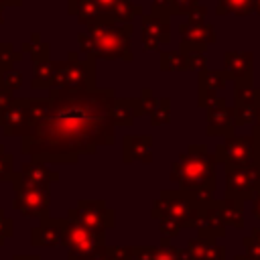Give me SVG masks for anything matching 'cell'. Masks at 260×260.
Masks as SVG:
<instances>
[{"instance_id": "6da1fadb", "label": "cell", "mask_w": 260, "mask_h": 260, "mask_svg": "<svg viewBox=\"0 0 260 260\" xmlns=\"http://www.w3.org/2000/svg\"><path fill=\"white\" fill-rule=\"evenodd\" d=\"M225 2H228V6H230V8H234V10L238 8V10H240V8L248 6V2H250V0H225Z\"/></svg>"}]
</instances>
